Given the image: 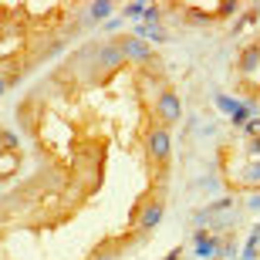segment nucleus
Masks as SVG:
<instances>
[{
  "mask_svg": "<svg viewBox=\"0 0 260 260\" xmlns=\"http://www.w3.org/2000/svg\"><path fill=\"white\" fill-rule=\"evenodd\" d=\"M156 111H159V125H176L179 122V102L172 92H159V102H156Z\"/></svg>",
  "mask_w": 260,
  "mask_h": 260,
  "instance_id": "nucleus-1",
  "label": "nucleus"
},
{
  "mask_svg": "<svg viewBox=\"0 0 260 260\" xmlns=\"http://www.w3.org/2000/svg\"><path fill=\"white\" fill-rule=\"evenodd\" d=\"M257 64H260V44H250L240 54V68L243 71H257Z\"/></svg>",
  "mask_w": 260,
  "mask_h": 260,
  "instance_id": "nucleus-2",
  "label": "nucleus"
}]
</instances>
